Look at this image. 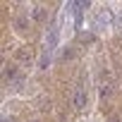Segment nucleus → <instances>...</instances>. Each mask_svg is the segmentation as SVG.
<instances>
[{"label":"nucleus","mask_w":122,"mask_h":122,"mask_svg":"<svg viewBox=\"0 0 122 122\" xmlns=\"http://www.w3.org/2000/svg\"><path fill=\"white\" fill-rule=\"evenodd\" d=\"M115 24H117V26H122V12L117 15V22H115Z\"/></svg>","instance_id":"20e7f679"},{"label":"nucleus","mask_w":122,"mask_h":122,"mask_svg":"<svg viewBox=\"0 0 122 122\" xmlns=\"http://www.w3.org/2000/svg\"><path fill=\"white\" fill-rule=\"evenodd\" d=\"M5 122H10V120H5Z\"/></svg>","instance_id":"39448f33"},{"label":"nucleus","mask_w":122,"mask_h":122,"mask_svg":"<svg viewBox=\"0 0 122 122\" xmlns=\"http://www.w3.org/2000/svg\"><path fill=\"white\" fill-rule=\"evenodd\" d=\"M74 105L77 108H84L86 105V91L81 86H77V93H74Z\"/></svg>","instance_id":"f257e3e1"},{"label":"nucleus","mask_w":122,"mask_h":122,"mask_svg":"<svg viewBox=\"0 0 122 122\" xmlns=\"http://www.w3.org/2000/svg\"><path fill=\"white\" fill-rule=\"evenodd\" d=\"M103 24H108V15H105V12H101V15L96 17V29H101Z\"/></svg>","instance_id":"7ed1b4c3"},{"label":"nucleus","mask_w":122,"mask_h":122,"mask_svg":"<svg viewBox=\"0 0 122 122\" xmlns=\"http://www.w3.org/2000/svg\"><path fill=\"white\" fill-rule=\"evenodd\" d=\"M57 36H60V29L53 26V29H50V36H48V50H53V48L57 46Z\"/></svg>","instance_id":"f03ea898"}]
</instances>
